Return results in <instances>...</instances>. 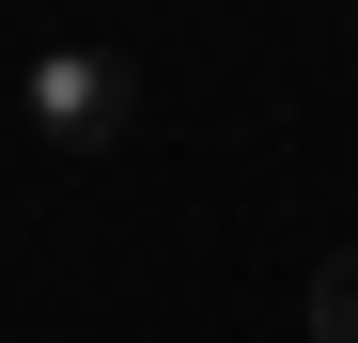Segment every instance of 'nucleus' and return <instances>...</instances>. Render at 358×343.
Listing matches in <instances>:
<instances>
[{
  "mask_svg": "<svg viewBox=\"0 0 358 343\" xmlns=\"http://www.w3.org/2000/svg\"><path fill=\"white\" fill-rule=\"evenodd\" d=\"M312 343H358V250L327 265V297H312Z\"/></svg>",
  "mask_w": 358,
  "mask_h": 343,
  "instance_id": "nucleus-2",
  "label": "nucleus"
},
{
  "mask_svg": "<svg viewBox=\"0 0 358 343\" xmlns=\"http://www.w3.org/2000/svg\"><path fill=\"white\" fill-rule=\"evenodd\" d=\"M16 109H31V141H63V156H109V141L141 125V63H125V47H31Z\"/></svg>",
  "mask_w": 358,
  "mask_h": 343,
  "instance_id": "nucleus-1",
  "label": "nucleus"
}]
</instances>
